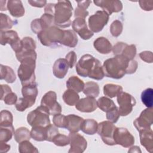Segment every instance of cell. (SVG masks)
Wrapping results in <instances>:
<instances>
[{"label":"cell","instance_id":"obj_1","mask_svg":"<svg viewBox=\"0 0 153 153\" xmlns=\"http://www.w3.org/2000/svg\"><path fill=\"white\" fill-rule=\"evenodd\" d=\"M137 62L128 60L121 56H115L114 57L106 60L103 64V70L105 76L113 79H121L126 74H132L137 69Z\"/></svg>","mask_w":153,"mask_h":153},{"label":"cell","instance_id":"obj_2","mask_svg":"<svg viewBox=\"0 0 153 153\" xmlns=\"http://www.w3.org/2000/svg\"><path fill=\"white\" fill-rule=\"evenodd\" d=\"M76 71L81 76L89 77L96 80H101L105 76L100 62L88 54L80 58L76 65Z\"/></svg>","mask_w":153,"mask_h":153},{"label":"cell","instance_id":"obj_3","mask_svg":"<svg viewBox=\"0 0 153 153\" xmlns=\"http://www.w3.org/2000/svg\"><path fill=\"white\" fill-rule=\"evenodd\" d=\"M72 10L69 1H59L55 4L54 12L55 25L62 28L69 27L72 24L71 18L72 16Z\"/></svg>","mask_w":153,"mask_h":153},{"label":"cell","instance_id":"obj_4","mask_svg":"<svg viewBox=\"0 0 153 153\" xmlns=\"http://www.w3.org/2000/svg\"><path fill=\"white\" fill-rule=\"evenodd\" d=\"M35 67L36 59L33 58H26L20 62L17 75L22 86L36 83L35 75Z\"/></svg>","mask_w":153,"mask_h":153},{"label":"cell","instance_id":"obj_5","mask_svg":"<svg viewBox=\"0 0 153 153\" xmlns=\"http://www.w3.org/2000/svg\"><path fill=\"white\" fill-rule=\"evenodd\" d=\"M63 35L64 30L54 25L42 30L37 35V36L42 45L47 47H54L60 44Z\"/></svg>","mask_w":153,"mask_h":153},{"label":"cell","instance_id":"obj_6","mask_svg":"<svg viewBox=\"0 0 153 153\" xmlns=\"http://www.w3.org/2000/svg\"><path fill=\"white\" fill-rule=\"evenodd\" d=\"M50 115L48 109L41 105L28 113L27 121L32 127L35 126L45 127L50 124Z\"/></svg>","mask_w":153,"mask_h":153},{"label":"cell","instance_id":"obj_7","mask_svg":"<svg viewBox=\"0 0 153 153\" xmlns=\"http://www.w3.org/2000/svg\"><path fill=\"white\" fill-rule=\"evenodd\" d=\"M35 49L36 44L35 41L31 37H25L22 39L21 49L16 53V56L20 62L26 58L36 59L37 54Z\"/></svg>","mask_w":153,"mask_h":153},{"label":"cell","instance_id":"obj_8","mask_svg":"<svg viewBox=\"0 0 153 153\" xmlns=\"http://www.w3.org/2000/svg\"><path fill=\"white\" fill-rule=\"evenodd\" d=\"M109 15L103 10L96 11L88 19V27L92 32L97 33L102 30L109 20Z\"/></svg>","mask_w":153,"mask_h":153},{"label":"cell","instance_id":"obj_9","mask_svg":"<svg viewBox=\"0 0 153 153\" xmlns=\"http://www.w3.org/2000/svg\"><path fill=\"white\" fill-rule=\"evenodd\" d=\"M117 100L119 105L118 111L121 116H127L130 114L136 102L134 97L130 94L122 91L117 96Z\"/></svg>","mask_w":153,"mask_h":153},{"label":"cell","instance_id":"obj_10","mask_svg":"<svg viewBox=\"0 0 153 153\" xmlns=\"http://www.w3.org/2000/svg\"><path fill=\"white\" fill-rule=\"evenodd\" d=\"M116 127L109 121H104L98 124L97 132L105 144L110 146L116 145L114 140V133Z\"/></svg>","mask_w":153,"mask_h":153},{"label":"cell","instance_id":"obj_11","mask_svg":"<svg viewBox=\"0 0 153 153\" xmlns=\"http://www.w3.org/2000/svg\"><path fill=\"white\" fill-rule=\"evenodd\" d=\"M41 105L48 109L50 114L52 115L60 114L62 112V107L57 102V94L53 91H49L43 96Z\"/></svg>","mask_w":153,"mask_h":153},{"label":"cell","instance_id":"obj_12","mask_svg":"<svg viewBox=\"0 0 153 153\" xmlns=\"http://www.w3.org/2000/svg\"><path fill=\"white\" fill-rule=\"evenodd\" d=\"M114 140L116 145L129 148L134 143V136L124 127H116L114 133Z\"/></svg>","mask_w":153,"mask_h":153},{"label":"cell","instance_id":"obj_13","mask_svg":"<svg viewBox=\"0 0 153 153\" xmlns=\"http://www.w3.org/2000/svg\"><path fill=\"white\" fill-rule=\"evenodd\" d=\"M152 108H148L143 110L133 122V124L139 132L142 130L151 129L153 123Z\"/></svg>","mask_w":153,"mask_h":153},{"label":"cell","instance_id":"obj_14","mask_svg":"<svg viewBox=\"0 0 153 153\" xmlns=\"http://www.w3.org/2000/svg\"><path fill=\"white\" fill-rule=\"evenodd\" d=\"M0 42L2 45L10 44L16 53L19 52L22 47V39L19 37L17 32L14 30L1 31Z\"/></svg>","mask_w":153,"mask_h":153},{"label":"cell","instance_id":"obj_15","mask_svg":"<svg viewBox=\"0 0 153 153\" xmlns=\"http://www.w3.org/2000/svg\"><path fill=\"white\" fill-rule=\"evenodd\" d=\"M71 148L69 153H82L87 148V142L80 134L70 133L68 135Z\"/></svg>","mask_w":153,"mask_h":153},{"label":"cell","instance_id":"obj_16","mask_svg":"<svg viewBox=\"0 0 153 153\" xmlns=\"http://www.w3.org/2000/svg\"><path fill=\"white\" fill-rule=\"evenodd\" d=\"M112 50L115 56H121L128 60H133L136 54L135 45H128L123 42H117Z\"/></svg>","mask_w":153,"mask_h":153},{"label":"cell","instance_id":"obj_17","mask_svg":"<svg viewBox=\"0 0 153 153\" xmlns=\"http://www.w3.org/2000/svg\"><path fill=\"white\" fill-rule=\"evenodd\" d=\"M72 27L73 30L77 33L82 39L88 40L94 35L93 32L88 29L85 19L75 18L72 23Z\"/></svg>","mask_w":153,"mask_h":153},{"label":"cell","instance_id":"obj_18","mask_svg":"<svg viewBox=\"0 0 153 153\" xmlns=\"http://www.w3.org/2000/svg\"><path fill=\"white\" fill-rule=\"evenodd\" d=\"M93 2L109 15H111L113 13H118L123 9V4L118 0H95Z\"/></svg>","mask_w":153,"mask_h":153},{"label":"cell","instance_id":"obj_19","mask_svg":"<svg viewBox=\"0 0 153 153\" xmlns=\"http://www.w3.org/2000/svg\"><path fill=\"white\" fill-rule=\"evenodd\" d=\"M75 108L82 112H92L97 108V100L91 97L82 98L78 101L75 105Z\"/></svg>","mask_w":153,"mask_h":153},{"label":"cell","instance_id":"obj_20","mask_svg":"<svg viewBox=\"0 0 153 153\" xmlns=\"http://www.w3.org/2000/svg\"><path fill=\"white\" fill-rule=\"evenodd\" d=\"M69 68V65L65 59H58L56 60L53 66V74L56 78L62 79L68 73Z\"/></svg>","mask_w":153,"mask_h":153},{"label":"cell","instance_id":"obj_21","mask_svg":"<svg viewBox=\"0 0 153 153\" xmlns=\"http://www.w3.org/2000/svg\"><path fill=\"white\" fill-rule=\"evenodd\" d=\"M7 8L10 14L16 18L24 16L25 10L23 4L20 0H10L7 1Z\"/></svg>","mask_w":153,"mask_h":153},{"label":"cell","instance_id":"obj_22","mask_svg":"<svg viewBox=\"0 0 153 153\" xmlns=\"http://www.w3.org/2000/svg\"><path fill=\"white\" fill-rule=\"evenodd\" d=\"M140 142L146 148L147 151L151 153L153 151V131L152 129L139 131Z\"/></svg>","mask_w":153,"mask_h":153},{"label":"cell","instance_id":"obj_23","mask_svg":"<svg viewBox=\"0 0 153 153\" xmlns=\"http://www.w3.org/2000/svg\"><path fill=\"white\" fill-rule=\"evenodd\" d=\"M67 117V126L66 128L68 130L70 133H77L81 130V124L84 119L75 114H69Z\"/></svg>","mask_w":153,"mask_h":153},{"label":"cell","instance_id":"obj_24","mask_svg":"<svg viewBox=\"0 0 153 153\" xmlns=\"http://www.w3.org/2000/svg\"><path fill=\"white\" fill-rule=\"evenodd\" d=\"M94 48L103 54H109L112 50V46L109 41L103 36L99 37L93 42Z\"/></svg>","mask_w":153,"mask_h":153},{"label":"cell","instance_id":"obj_25","mask_svg":"<svg viewBox=\"0 0 153 153\" xmlns=\"http://www.w3.org/2000/svg\"><path fill=\"white\" fill-rule=\"evenodd\" d=\"M78 37L72 30H64V35L60 41V44L69 47H75L78 43Z\"/></svg>","mask_w":153,"mask_h":153},{"label":"cell","instance_id":"obj_26","mask_svg":"<svg viewBox=\"0 0 153 153\" xmlns=\"http://www.w3.org/2000/svg\"><path fill=\"white\" fill-rule=\"evenodd\" d=\"M22 93L23 97L35 102L38 93L37 84L35 83L23 86L22 88Z\"/></svg>","mask_w":153,"mask_h":153},{"label":"cell","instance_id":"obj_27","mask_svg":"<svg viewBox=\"0 0 153 153\" xmlns=\"http://www.w3.org/2000/svg\"><path fill=\"white\" fill-rule=\"evenodd\" d=\"M84 82L76 76H72L69 78L66 82L68 89L75 91L76 93H80L84 89Z\"/></svg>","mask_w":153,"mask_h":153},{"label":"cell","instance_id":"obj_28","mask_svg":"<svg viewBox=\"0 0 153 153\" xmlns=\"http://www.w3.org/2000/svg\"><path fill=\"white\" fill-rule=\"evenodd\" d=\"M98 123L93 119L84 120L81 126V130L82 132L87 134L93 135L97 131Z\"/></svg>","mask_w":153,"mask_h":153},{"label":"cell","instance_id":"obj_29","mask_svg":"<svg viewBox=\"0 0 153 153\" xmlns=\"http://www.w3.org/2000/svg\"><path fill=\"white\" fill-rule=\"evenodd\" d=\"M0 73L1 79H4L8 83H13L15 82L16 79V76L11 68L8 66L1 65Z\"/></svg>","mask_w":153,"mask_h":153},{"label":"cell","instance_id":"obj_30","mask_svg":"<svg viewBox=\"0 0 153 153\" xmlns=\"http://www.w3.org/2000/svg\"><path fill=\"white\" fill-rule=\"evenodd\" d=\"M78 4L77 7L75 10L74 16L75 18L81 17L85 19V17L88 15L89 13L87 11V9L89 7L91 1L86 0V1H76Z\"/></svg>","mask_w":153,"mask_h":153},{"label":"cell","instance_id":"obj_31","mask_svg":"<svg viewBox=\"0 0 153 153\" xmlns=\"http://www.w3.org/2000/svg\"><path fill=\"white\" fill-rule=\"evenodd\" d=\"M84 94L87 97H97L100 93L99 86L97 83L93 81L87 82L84 84V89L82 90Z\"/></svg>","mask_w":153,"mask_h":153},{"label":"cell","instance_id":"obj_32","mask_svg":"<svg viewBox=\"0 0 153 153\" xmlns=\"http://www.w3.org/2000/svg\"><path fill=\"white\" fill-rule=\"evenodd\" d=\"M31 137L35 140L38 142H42L46 140L47 139V131L46 126H35L32 127L30 131Z\"/></svg>","mask_w":153,"mask_h":153},{"label":"cell","instance_id":"obj_33","mask_svg":"<svg viewBox=\"0 0 153 153\" xmlns=\"http://www.w3.org/2000/svg\"><path fill=\"white\" fill-rule=\"evenodd\" d=\"M122 91L123 87L120 85L107 84L103 87V94L110 98L117 96Z\"/></svg>","mask_w":153,"mask_h":153},{"label":"cell","instance_id":"obj_34","mask_svg":"<svg viewBox=\"0 0 153 153\" xmlns=\"http://www.w3.org/2000/svg\"><path fill=\"white\" fill-rule=\"evenodd\" d=\"M14 129L12 125L0 126V142H7L14 134Z\"/></svg>","mask_w":153,"mask_h":153},{"label":"cell","instance_id":"obj_35","mask_svg":"<svg viewBox=\"0 0 153 153\" xmlns=\"http://www.w3.org/2000/svg\"><path fill=\"white\" fill-rule=\"evenodd\" d=\"M62 97L65 103L69 106L75 105L79 100V96L78 93L69 89H68L64 92Z\"/></svg>","mask_w":153,"mask_h":153},{"label":"cell","instance_id":"obj_36","mask_svg":"<svg viewBox=\"0 0 153 153\" xmlns=\"http://www.w3.org/2000/svg\"><path fill=\"white\" fill-rule=\"evenodd\" d=\"M30 137V131L26 127H19L14 132V139L18 143H20L24 140H29Z\"/></svg>","mask_w":153,"mask_h":153},{"label":"cell","instance_id":"obj_37","mask_svg":"<svg viewBox=\"0 0 153 153\" xmlns=\"http://www.w3.org/2000/svg\"><path fill=\"white\" fill-rule=\"evenodd\" d=\"M97 107L100 109V110L105 112L116 106L113 100L105 96L100 97L97 100Z\"/></svg>","mask_w":153,"mask_h":153},{"label":"cell","instance_id":"obj_38","mask_svg":"<svg viewBox=\"0 0 153 153\" xmlns=\"http://www.w3.org/2000/svg\"><path fill=\"white\" fill-rule=\"evenodd\" d=\"M141 100L147 108H152L153 105V90L148 88L143 90L141 94Z\"/></svg>","mask_w":153,"mask_h":153},{"label":"cell","instance_id":"obj_39","mask_svg":"<svg viewBox=\"0 0 153 153\" xmlns=\"http://www.w3.org/2000/svg\"><path fill=\"white\" fill-rule=\"evenodd\" d=\"M15 22L13 21L11 18L7 14H0V30L1 31H7V30L11 29Z\"/></svg>","mask_w":153,"mask_h":153},{"label":"cell","instance_id":"obj_40","mask_svg":"<svg viewBox=\"0 0 153 153\" xmlns=\"http://www.w3.org/2000/svg\"><path fill=\"white\" fill-rule=\"evenodd\" d=\"M39 21L42 30L55 25L54 16L48 13H44L39 18Z\"/></svg>","mask_w":153,"mask_h":153},{"label":"cell","instance_id":"obj_41","mask_svg":"<svg viewBox=\"0 0 153 153\" xmlns=\"http://www.w3.org/2000/svg\"><path fill=\"white\" fill-rule=\"evenodd\" d=\"M19 151L20 153H37L38 150L29 140H24L19 145Z\"/></svg>","mask_w":153,"mask_h":153},{"label":"cell","instance_id":"obj_42","mask_svg":"<svg viewBox=\"0 0 153 153\" xmlns=\"http://www.w3.org/2000/svg\"><path fill=\"white\" fill-rule=\"evenodd\" d=\"M35 103V102H33L23 97L19 98V99L17 100L15 105L16 108L18 111L22 112L25 111L27 108H30L32 105H33Z\"/></svg>","mask_w":153,"mask_h":153},{"label":"cell","instance_id":"obj_43","mask_svg":"<svg viewBox=\"0 0 153 153\" xmlns=\"http://www.w3.org/2000/svg\"><path fill=\"white\" fill-rule=\"evenodd\" d=\"M13 117L11 112L7 110H2L0 113V126L12 125Z\"/></svg>","mask_w":153,"mask_h":153},{"label":"cell","instance_id":"obj_44","mask_svg":"<svg viewBox=\"0 0 153 153\" xmlns=\"http://www.w3.org/2000/svg\"><path fill=\"white\" fill-rule=\"evenodd\" d=\"M123 26L122 23L118 20H114L110 26V32L111 35L114 37H118L120 36L123 31Z\"/></svg>","mask_w":153,"mask_h":153},{"label":"cell","instance_id":"obj_45","mask_svg":"<svg viewBox=\"0 0 153 153\" xmlns=\"http://www.w3.org/2000/svg\"><path fill=\"white\" fill-rule=\"evenodd\" d=\"M52 142L58 146H65L69 144V139L65 134L58 133L53 137Z\"/></svg>","mask_w":153,"mask_h":153},{"label":"cell","instance_id":"obj_46","mask_svg":"<svg viewBox=\"0 0 153 153\" xmlns=\"http://www.w3.org/2000/svg\"><path fill=\"white\" fill-rule=\"evenodd\" d=\"M67 117L66 116L61 114H56L53 118V123L57 127L65 128L67 126Z\"/></svg>","mask_w":153,"mask_h":153},{"label":"cell","instance_id":"obj_47","mask_svg":"<svg viewBox=\"0 0 153 153\" xmlns=\"http://www.w3.org/2000/svg\"><path fill=\"white\" fill-rule=\"evenodd\" d=\"M106 113V119L112 123H117L120 116L118 111V108L117 106L112 108Z\"/></svg>","mask_w":153,"mask_h":153},{"label":"cell","instance_id":"obj_48","mask_svg":"<svg viewBox=\"0 0 153 153\" xmlns=\"http://www.w3.org/2000/svg\"><path fill=\"white\" fill-rule=\"evenodd\" d=\"M47 131V139L46 140L48 142H52L53 137L59 133V130L57 127L53 124H50L46 126Z\"/></svg>","mask_w":153,"mask_h":153},{"label":"cell","instance_id":"obj_49","mask_svg":"<svg viewBox=\"0 0 153 153\" xmlns=\"http://www.w3.org/2000/svg\"><path fill=\"white\" fill-rule=\"evenodd\" d=\"M4 102L5 104L8 105H12L16 103L17 101V96L16 93L13 91L8 93L3 99Z\"/></svg>","mask_w":153,"mask_h":153},{"label":"cell","instance_id":"obj_50","mask_svg":"<svg viewBox=\"0 0 153 153\" xmlns=\"http://www.w3.org/2000/svg\"><path fill=\"white\" fill-rule=\"evenodd\" d=\"M65 59L68 62V63L69 65V67L70 68H72L74 67V66L75 65L76 62V59H77L76 54L75 53V51H71L70 52H69L66 55Z\"/></svg>","mask_w":153,"mask_h":153},{"label":"cell","instance_id":"obj_51","mask_svg":"<svg viewBox=\"0 0 153 153\" xmlns=\"http://www.w3.org/2000/svg\"><path fill=\"white\" fill-rule=\"evenodd\" d=\"M139 57L140 59L149 63H152L153 62V56H152V53L149 51H144L139 53Z\"/></svg>","mask_w":153,"mask_h":153},{"label":"cell","instance_id":"obj_52","mask_svg":"<svg viewBox=\"0 0 153 153\" xmlns=\"http://www.w3.org/2000/svg\"><path fill=\"white\" fill-rule=\"evenodd\" d=\"M30 27L32 32L36 34H38L42 30L39 19H36L32 21L30 24Z\"/></svg>","mask_w":153,"mask_h":153},{"label":"cell","instance_id":"obj_53","mask_svg":"<svg viewBox=\"0 0 153 153\" xmlns=\"http://www.w3.org/2000/svg\"><path fill=\"white\" fill-rule=\"evenodd\" d=\"M139 5L140 8L146 11H152L153 9V1H139Z\"/></svg>","mask_w":153,"mask_h":153},{"label":"cell","instance_id":"obj_54","mask_svg":"<svg viewBox=\"0 0 153 153\" xmlns=\"http://www.w3.org/2000/svg\"><path fill=\"white\" fill-rule=\"evenodd\" d=\"M28 3L32 7L42 8L46 5L47 1H45V0H29Z\"/></svg>","mask_w":153,"mask_h":153},{"label":"cell","instance_id":"obj_55","mask_svg":"<svg viewBox=\"0 0 153 153\" xmlns=\"http://www.w3.org/2000/svg\"><path fill=\"white\" fill-rule=\"evenodd\" d=\"M11 88L6 84H1V99L2 100L4 97L9 93L11 92Z\"/></svg>","mask_w":153,"mask_h":153},{"label":"cell","instance_id":"obj_56","mask_svg":"<svg viewBox=\"0 0 153 153\" xmlns=\"http://www.w3.org/2000/svg\"><path fill=\"white\" fill-rule=\"evenodd\" d=\"M54 6H55V4H53V3H48L46 4L44 8V13H48L54 16Z\"/></svg>","mask_w":153,"mask_h":153},{"label":"cell","instance_id":"obj_57","mask_svg":"<svg viewBox=\"0 0 153 153\" xmlns=\"http://www.w3.org/2000/svg\"><path fill=\"white\" fill-rule=\"evenodd\" d=\"M6 142H0V151L1 153L7 152L10 149V145L6 144Z\"/></svg>","mask_w":153,"mask_h":153},{"label":"cell","instance_id":"obj_58","mask_svg":"<svg viewBox=\"0 0 153 153\" xmlns=\"http://www.w3.org/2000/svg\"><path fill=\"white\" fill-rule=\"evenodd\" d=\"M128 152H141L140 148L137 146H134L130 148V149L128 150Z\"/></svg>","mask_w":153,"mask_h":153}]
</instances>
